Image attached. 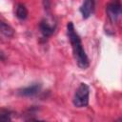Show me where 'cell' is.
I'll return each instance as SVG.
<instances>
[{
	"label": "cell",
	"instance_id": "obj_1",
	"mask_svg": "<svg viewBox=\"0 0 122 122\" xmlns=\"http://www.w3.org/2000/svg\"><path fill=\"white\" fill-rule=\"evenodd\" d=\"M67 33L72 48V52H73V56L76 64L81 69H84V70L87 69L89 67V58L83 48L81 39L77 34V32L75 31L72 22H69L67 24Z\"/></svg>",
	"mask_w": 122,
	"mask_h": 122
},
{
	"label": "cell",
	"instance_id": "obj_2",
	"mask_svg": "<svg viewBox=\"0 0 122 122\" xmlns=\"http://www.w3.org/2000/svg\"><path fill=\"white\" fill-rule=\"evenodd\" d=\"M89 95H90L89 86L85 83H81L74 93L73 105L77 108L86 107L89 104Z\"/></svg>",
	"mask_w": 122,
	"mask_h": 122
},
{
	"label": "cell",
	"instance_id": "obj_3",
	"mask_svg": "<svg viewBox=\"0 0 122 122\" xmlns=\"http://www.w3.org/2000/svg\"><path fill=\"white\" fill-rule=\"evenodd\" d=\"M94 9V0H84L83 4L80 7V11L82 13V17L87 19L91 16Z\"/></svg>",
	"mask_w": 122,
	"mask_h": 122
},
{
	"label": "cell",
	"instance_id": "obj_4",
	"mask_svg": "<svg viewBox=\"0 0 122 122\" xmlns=\"http://www.w3.org/2000/svg\"><path fill=\"white\" fill-rule=\"evenodd\" d=\"M39 28H40V30H41V33L43 34V36L44 37H49L54 32L55 24H51L48 20L44 19V20L41 21V23L39 25Z\"/></svg>",
	"mask_w": 122,
	"mask_h": 122
},
{
	"label": "cell",
	"instance_id": "obj_5",
	"mask_svg": "<svg viewBox=\"0 0 122 122\" xmlns=\"http://www.w3.org/2000/svg\"><path fill=\"white\" fill-rule=\"evenodd\" d=\"M120 7L121 5L118 3H111L107 6V14L108 17L112 21L115 22L117 19L118 14L120 13Z\"/></svg>",
	"mask_w": 122,
	"mask_h": 122
},
{
	"label": "cell",
	"instance_id": "obj_6",
	"mask_svg": "<svg viewBox=\"0 0 122 122\" xmlns=\"http://www.w3.org/2000/svg\"><path fill=\"white\" fill-rule=\"evenodd\" d=\"M41 90V84L39 83H34L30 86H28L26 88H23L22 90L19 91V94L23 96H33L37 94Z\"/></svg>",
	"mask_w": 122,
	"mask_h": 122
},
{
	"label": "cell",
	"instance_id": "obj_7",
	"mask_svg": "<svg viewBox=\"0 0 122 122\" xmlns=\"http://www.w3.org/2000/svg\"><path fill=\"white\" fill-rule=\"evenodd\" d=\"M16 16L20 20H25L28 17V10L23 4H18L16 7Z\"/></svg>",
	"mask_w": 122,
	"mask_h": 122
},
{
	"label": "cell",
	"instance_id": "obj_8",
	"mask_svg": "<svg viewBox=\"0 0 122 122\" xmlns=\"http://www.w3.org/2000/svg\"><path fill=\"white\" fill-rule=\"evenodd\" d=\"M0 30H1V32H2L4 35L8 36V37H10V36H12V35L14 34L13 29H12L10 25L6 24V23L3 22V21L0 23Z\"/></svg>",
	"mask_w": 122,
	"mask_h": 122
},
{
	"label": "cell",
	"instance_id": "obj_9",
	"mask_svg": "<svg viewBox=\"0 0 122 122\" xmlns=\"http://www.w3.org/2000/svg\"><path fill=\"white\" fill-rule=\"evenodd\" d=\"M1 120H4V121H10V114H9V112H5V111L3 110L2 112H1Z\"/></svg>",
	"mask_w": 122,
	"mask_h": 122
},
{
	"label": "cell",
	"instance_id": "obj_10",
	"mask_svg": "<svg viewBox=\"0 0 122 122\" xmlns=\"http://www.w3.org/2000/svg\"><path fill=\"white\" fill-rule=\"evenodd\" d=\"M120 13H122V5H121V7H120Z\"/></svg>",
	"mask_w": 122,
	"mask_h": 122
},
{
	"label": "cell",
	"instance_id": "obj_11",
	"mask_svg": "<svg viewBox=\"0 0 122 122\" xmlns=\"http://www.w3.org/2000/svg\"><path fill=\"white\" fill-rule=\"evenodd\" d=\"M46 2H49V0H45V3H46Z\"/></svg>",
	"mask_w": 122,
	"mask_h": 122
}]
</instances>
